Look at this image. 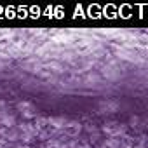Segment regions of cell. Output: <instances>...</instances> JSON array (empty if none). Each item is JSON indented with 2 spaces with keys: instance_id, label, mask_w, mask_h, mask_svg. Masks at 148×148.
Masks as SVG:
<instances>
[{
  "instance_id": "6da1fadb",
  "label": "cell",
  "mask_w": 148,
  "mask_h": 148,
  "mask_svg": "<svg viewBox=\"0 0 148 148\" xmlns=\"http://www.w3.org/2000/svg\"><path fill=\"white\" fill-rule=\"evenodd\" d=\"M18 108L21 110V113H23L26 119H32V117L37 115V108H35L33 103H30V101H23V103H19Z\"/></svg>"
},
{
  "instance_id": "7a4b0ae2",
  "label": "cell",
  "mask_w": 148,
  "mask_h": 148,
  "mask_svg": "<svg viewBox=\"0 0 148 148\" xmlns=\"http://www.w3.org/2000/svg\"><path fill=\"white\" fill-rule=\"evenodd\" d=\"M45 124L56 127V129H61V127H66L68 125V120L64 117H51V119H45Z\"/></svg>"
},
{
  "instance_id": "3957f363",
  "label": "cell",
  "mask_w": 148,
  "mask_h": 148,
  "mask_svg": "<svg viewBox=\"0 0 148 148\" xmlns=\"http://www.w3.org/2000/svg\"><path fill=\"white\" fill-rule=\"evenodd\" d=\"M2 124H4L5 127H12V125L16 124V120H14V117H4V119H2Z\"/></svg>"
},
{
  "instance_id": "277c9868",
  "label": "cell",
  "mask_w": 148,
  "mask_h": 148,
  "mask_svg": "<svg viewBox=\"0 0 148 148\" xmlns=\"http://www.w3.org/2000/svg\"><path fill=\"white\" fill-rule=\"evenodd\" d=\"M108 146H110V148H117V146H119V141H117V139H110V141H106V148H108Z\"/></svg>"
},
{
  "instance_id": "5b68a950",
  "label": "cell",
  "mask_w": 148,
  "mask_h": 148,
  "mask_svg": "<svg viewBox=\"0 0 148 148\" xmlns=\"http://www.w3.org/2000/svg\"><path fill=\"white\" fill-rule=\"evenodd\" d=\"M4 106H5V103H4V101H0V110H2Z\"/></svg>"
},
{
  "instance_id": "8992f818",
  "label": "cell",
  "mask_w": 148,
  "mask_h": 148,
  "mask_svg": "<svg viewBox=\"0 0 148 148\" xmlns=\"http://www.w3.org/2000/svg\"><path fill=\"white\" fill-rule=\"evenodd\" d=\"M101 148H106V146H101Z\"/></svg>"
}]
</instances>
